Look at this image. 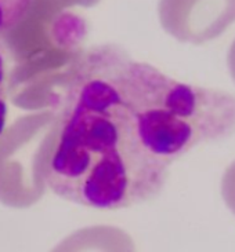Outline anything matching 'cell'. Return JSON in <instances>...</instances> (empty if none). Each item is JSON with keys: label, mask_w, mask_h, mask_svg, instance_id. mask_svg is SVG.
I'll use <instances>...</instances> for the list:
<instances>
[{"label": "cell", "mask_w": 235, "mask_h": 252, "mask_svg": "<svg viewBox=\"0 0 235 252\" xmlns=\"http://www.w3.org/2000/svg\"><path fill=\"white\" fill-rule=\"evenodd\" d=\"M166 28L181 41L203 44L235 22V0H165Z\"/></svg>", "instance_id": "cell-2"}, {"label": "cell", "mask_w": 235, "mask_h": 252, "mask_svg": "<svg viewBox=\"0 0 235 252\" xmlns=\"http://www.w3.org/2000/svg\"><path fill=\"white\" fill-rule=\"evenodd\" d=\"M221 196L230 211L235 215V160L228 165L221 178Z\"/></svg>", "instance_id": "cell-5"}, {"label": "cell", "mask_w": 235, "mask_h": 252, "mask_svg": "<svg viewBox=\"0 0 235 252\" xmlns=\"http://www.w3.org/2000/svg\"><path fill=\"white\" fill-rule=\"evenodd\" d=\"M55 102L44 184L101 211L154 200L179 157L235 132V95L179 82L112 44L72 63Z\"/></svg>", "instance_id": "cell-1"}, {"label": "cell", "mask_w": 235, "mask_h": 252, "mask_svg": "<svg viewBox=\"0 0 235 252\" xmlns=\"http://www.w3.org/2000/svg\"><path fill=\"white\" fill-rule=\"evenodd\" d=\"M7 91H8V53L0 43V136L7 123Z\"/></svg>", "instance_id": "cell-4"}, {"label": "cell", "mask_w": 235, "mask_h": 252, "mask_svg": "<svg viewBox=\"0 0 235 252\" xmlns=\"http://www.w3.org/2000/svg\"><path fill=\"white\" fill-rule=\"evenodd\" d=\"M34 0H0V34L10 32L27 15Z\"/></svg>", "instance_id": "cell-3"}, {"label": "cell", "mask_w": 235, "mask_h": 252, "mask_svg": "<svg viewBox=\"0 0 235 252\" xmlns=\"http://www.w3.org/2000/svg\"><path fill=\"white\" fill-rule=\"evenodd\" d=\"M228 68H230V73L235 83V40L233 41L230 53H228Z\"/></svg>", "instance_id": "cell-6"}]
</instances>
